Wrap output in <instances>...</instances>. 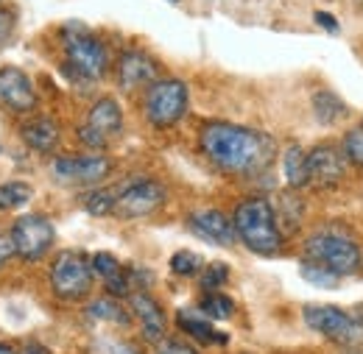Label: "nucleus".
Returning <instances> with one entry per match:
<instances>
[{"label": "nucleus", "instance_id": "f257e3e1", "mask_svg": "<svg viewBox=\"0 0 363 354\" xmlns=\"http://www.w3.org/2000/svg\"><path fill=\"white\" fill-rule=\"evenodd\" d=\"M199 145L218 171L235 173V176L260 173L277 156V145L269 134L238 126V123H224V120L207 123L199 134Z\"/></svg>", "mask_w": 363, "mask_h": 354}, {"label": "nucleus", "instance_id": "f03ea898", "mask_svg": "<svg viewBox=\"0 0 363 354\" xmlns=\"http://www.w3.org/2000/svg\"><path fill=\"white\" fill-rule=\"evenodd\" d=\"M235 232H238V240L255 251V254H263V257H274L279 254L282 249V232H279V223H277V212L266 198H246L238 204L235 215Z\"/></svg>", "mask_w": 363, "mask_h": 354}, {"label": "nucleus", "instance_id": "7ed1b4c3", "mask_svg": "<svg viewBox=\"0 0 363 354\" xmlns=\"http://www.w3.org/2000/svg\"><path fill=\"white\" fill-rule=\"evenodd\" d=\"M62 40H65V56H67L70 73H76L84 81L104 79L109 67V53H106V45L90 28H84L82 23H67L62 28Z\"/></svg>", "mask_w": 363, "mask_h": 354}, {"label": "nucleus", "instance_id": "20e7f679", "mask_svg": "<svg viewBox=\"0 0 363 354\" xmlns=\"http://www.w3.org/2000/svg\"><path fill=\"white\" fill-rule=\"evenodd\" d=\"M190 106V89L179 79H160L151 87H145V118L157 129H171L187 115Z\"/></svg>", "mask_w": 363, "mask_h": 354}, {"label": "nucleus", "instance_id": "39448f33", "mask_svg": "<svg viewBox=\"0 0 363 354\" xmlns=\"http://www.w3.org/2000/svg\"><path fill=\"white\" fill-rule=\"evenodd\" d=\"M92 263L82 251H62L50 266V287L65 302H79L92 290Z\"/></svg>", "mask_w": 363, "mask_h": 354}, {"label": "nucleus", "instance_id": "423d86ee", "mask_svg": "<svg viewBox=\"0 0 363 354\" xmlns=\"http://www.w3.org/2000/svg\"><path fill=\"white\" fill-rule=\"evenodd\" d=\"M305 254H308V260L327 266L330 270H335L338 276H350V273H355L361 268V249H358V243L344 237V234L318 232L313 237H308Z\"/></svg>", "mask_w": 363, "mask_h": 354}, {"label": "nucleus", "instance_id": "0eeeda50", "mask_svg": "<svg viewBox=\"0 0 363 354\" xmlns=\"http://www.w3.org/2000/svg\"><path fill=\"white\" fill-rule=\"evenodd\" d=\"M9 237H11V246H14V257H20L23 263H37L53 249L56 226L50 218L40 215V212H28V215H23V218L11 223Z\"/></svg>", "mask_w": 363, "mask_h": 354}, {"label": "nucleus", "instance_id": "6e6552de", "mask_svg": "<svg viewBox=\"0 0 363 354\" xmlns=\"http://www.w3.org/2000/svg\"><path fill=\"white\" fill-rule=\"evenodd\" d=\"M302 315H305V324L313 332L330 338V341H335V343H355V341L363 338V321L352 318L350 312H344L341 307H333V304H308L302 310Z\"/></svg>", "mask_w": 363, "mask_h": 354}, {"label": "nucleus", "instance_id": "1a4fd4ad", "mask_svg": "<svg viewBox=\"0 0 363 354\" xmlns=\"http://www.w3.org/2000/svg\"><path fill=\"white\" fill-rule=\"evenodd\" d=\"M50 173L59 184L70 187H87L98 184L112 173V159L104 154H79V156H56L50 165Z\"/></svg>", "mask_w": 363, "mask_h": 354}, {"label": "nucleus", "instance_id": "9d476101", "mask_svg": "<svg viewBox=\"0 0 363 354\" xmlns=\"http://www.w3.org/2000/svg\"><path fill=\"white\" fill-rule=\"evenodd\" d=\"M165 198H168V193H165V187L160 181L140 178V181L129 184L115 198V215L118 218H126V221H132V218H148V215H154L165 204Z\"/></svg>", "mask_w": 363, "mask_h": 354}, {"label": "nucleus", "instance_id": "9b49d317", "mask_svg": "<svg viewBox=\"0 0 363 354\" xmlns=\"http://www.w3.org/2000/svg\"><path fill=\"white\" fill-rule=\"evenodd\" d=\"M347 173L344 151L333 145H316L308 151V178L316 187H335Z\"/></svg>", "mask_w": 363, "mask_h": 354}, {"label": "nucleus", "instance_id": "f8f14e48", "mask_svg": "<svg viewBox=\"0 0 363 354\" xmlns=\"http://www.w3.org/2000/svg\"><path fill=\"white\" fill-rule=\"evenodd\" d=\"M157 62L143 53V50H126L121 53L118 59V67H115V76H118V87L126 89V92H135L140 87H151L157 81Z\"/></svg>", "mask_w": 363, "mask_h": 354}, {"label": "nucleus", "instance_id": "ddd939ff", "mask_svg": "<svg viewBox=\"0 0 363 354\" xmlns=\"http://www.w3.org/2000/svg\"><path fill=\"white\" fill-rule=\"evenodd\" d=\"M0 103L17 115H26L37 106V92L31 79L17 67H0Z\"/></svg>", "mask_w": 363, "mask_h": 354}, {"label": "nucleus", "instance_id": "4468645a", "mask_svg": "<svg viewBox=\"0 0 363 354\" xmlns=\"http://www.w3.org/2000/svg\"><path fill=\"white\" fill-rule=\"evenodd\" d=\"M190 229L201 237V240H207V243H218V246H235V240H238V232H235V223L232 218H227L221 210H199V212H193L190 218Z\"/></svg>", "mask_w": 363, "mask_h": 354}, {"label": "nucleus", "instance_id": "2eb2a0df", "mask_svg": "<svg viewBox=\"0 0 363 354\" xmlns=\"http://www.w3.org/2000/svg\"><path fill=\"white\" fill-rule=\"evenodd\" d=\"M129 307L140 321V329H143V338L151 341V343H160L165 338V312L160 307L157 299H151L145 290H135L129 293Z\"/></svg>", "mask_w": 363, "mask_h": 354}, {"label": "nucleus", "instance_id": "dca6fc26", "mask_svg": "<svg viewBox=\"0 0 363 354\" xmlns=\"http://www.w3.org/2000/svg\"><path fill=\"white\" fill-rule=\"evenodd\" d=\"M84 126H90L92 132H98L101 137L112 139L115 134L123 129V109L118 106L115 98H101V101H95L90 106Z\"/></svg>", "mask_w": 363, "mask_h": 354}, {"label": "nucleus", "instance_id": "f3484780", "mask_svg": "<svg viewBox=\"0 0 363 354\" xmlns=\"http://www.w3.org/2000/svg\"><path fill=\"white\" fill-rule=\"evenodd\" d=\"M20 137H23V142H26L31 151H37V154H50V151L59 145L62 132H59L56 120H50V118H34V120H26V123H23Z\"/></svg>", "mask_w": 363, "mask_h": 354}, {"label": "nucleus", "instance_id": "a211bd4d", "mask_svg": "<svg viewBox=\"0 0 363 354\" xmlns=\"http://www.w3.org/2000/svg\"><path fill=\"white\" fill-rule=\"evenodd\" d=\"M282 173H285V181L291 190H302L311 184L308 178V151L296 142H291L282 154Z\"/></svg>", "mask_w": 363, "mask_h": 354}, {"label": "nucleus", "instance_id": "6ab92c4d", "mask_svg": "<svg viewBox=\"0 0 363 354\" xmlns=\"http://www.w3.org/2000/svg\"><path fill=\"white\" fill-rule=\"evenodd\" d=\"M177 324H179L182 332H187L190 338L201 341V343H227L229 335L224 332H216V326L210 324V318H199V315H190V312H179L177 315Z\"/></svg>", "mask_w": 363, "mask_h": 354}, {"label": "nucleus", "instance_id": "aec40b11", "mask_svg": "<svg viewBox=\"0 0 363 354\" xmlns=\"http://www.w3.org/2000/svg\"><path fill=\"white\" fill-rule=\"evenodd\" d=\"M313 112H316V120L324 123V126H333V123H338V120H344L350 115L347 103L330 89H318L313 95Z\"/></svg>", "mask_w": 363, "mask_h": 354}, {"label": "nucleus", "instance_id": "412c9836", "mask_svg": "<svg viewBox=\"0 0 363 354\" xmlns=\"http://www.w3.org/2000/svg\"><path fill=\"white\" fill-rule=\"evenodd\" d=\"M87 315L95 318V321H109V324H121V326L129 324V312L118 304L115 296H109V299H106V296H104V299H95L90 307H87Z\"/></svg>", "mask_w": 363, "mask_h": 354}, {"label": "nucleus", "instance_id": "4be33fe9", "mask_svg": "<svg viewBox=\"0 0 363 354\" xmlns=\"http://www.w3.org/2000/svg\"><path fill=\"white\" fill-rule=\"evenodd\" d=\"M31 195H34L31 184H26V181H6V184H0V210L3 212L20 210L23 204L31 201Z\"/></svg>", "mask_w": 363, "mask_h": 354}, {"label": "nucleus", "instance_id": "5701e85b", "mask_svg": "<svg viewBox=\"0 0 363 354\" xmlns=\"http://www.w3.org/2000/svg\"><path fill=\"white\" fill-rule=\"evenodd\" d=\"M201 312L210 318V321H227L235 315V302L224 296V293H218V290H210L204 299H201Z\"/></svg>", "mask_w": 363, "mask_h": 354}, {"label": "nucleus", "instance_id": "b1692460", "mask_svg": "<svg viewBox=\"0 0 363 354\" xmlns=\"http://www.w3.org/2000/svg\"><path fill=\"white\" fill-rule=\"evenodd\" d=\"M299 273H302L305 282H311V285H316V287H338V282H341V276H338L335 270H330V268L321 266V263H313V260L302 263V266H299Z\"/></svg>", "mask_w": 363, "mask_h": 354}, {"label": "nucleus", "instance_id": "393cba45", "mask_svg": "<svg viewBox=\"0 0 363 354\" xmlns=\"http://www.w3.org/2000/svg\"><path fill=\"white\" fill-rule=\"evenodd\" d=\"M115 193H109V190H98V193H92L87 195V201H84V210L95 215V218H104V215H112L115 212Z\"/></svg>", "mask_w": 363, "mask_h": 354}, {"label": "nucleus", "instance_id": "a878e982", "mask_svg": "<svg viewBox=\"0 0 363 354\" xmlns=\"http://www.w3.org/2000/svg\"><path fill=\"white\" fill-rule=\"evenodd\" d=\"M171 270L177 276H196V273H201V257L193 251H177L171 257Z\"/></svg>", "mask_w": 363, "mask_h": 354}, {"label": "nucleus", "instance_id": "bb28decb", "mask_svg": "<svg viewBox=\"0 0 363 354\" xmlns=\"http://www.w3.org/2000/svg\"><path fill=\"white\" fill-rule=\"evenodd\" d=\"M344 156L352 165L363 168V126H355L344 134Z\"/></svg>", "mask_w": 363, "mask_h": 354}, {"label": "nucleus", "instance_id": "cd10ccee", "mask_svg": "<svg viewBox=\"0 0 363 354\" xmlns=\"http://www.w3.org/2000/svg\"><path fill=\"white\" fill-rule=\"evenodd\" d=\"M90 263H92V270H95L104 282H109V279H115V276L123 273V268H121V263H118V257H112V254H106V251L95 254Z\"/></svg>", "mask_w": 363, "mask_h": 354}, {"label": "nucleus", "instance_id": "c85d7f7f", "mask_svg": "<svg viewBox=\"0 0 363 354\" xmlns=\"http://www.w3.org/2000/svg\"><path fill=\"white\" fill-rule=\"evenodd\" d=\"M229 282V266L227 263H213L207 270H201V287L204 290H218Z\"/></svg>", "mask_w": 363, "mask_h": 354}, {"label": "nucleus", "instance_id": "c756f323", "mask_svg": "<svg viewBox=\"0 0 363 354\" xmlns=\"http://www.w3.org/2000/svg\"><path fill=\"white\" fill-rule=\"evenodd\" d=\"M79 139H82V145H87V148H92V151H101V148H106V137H101L98 132H92L90 126H82L79 129Z\"/></svg>", "mask_w": 363, "mask_h": 354}, {"label": "nucleus", "instance_id": "7c9ffc66", "mask_svg": "<svg viewBox=\"0 0 363 354\" xmlns=\"http://www.w3.org/2000/svg\"><path fill=\"white\" fill-rule=\"evenodd\" d=\"M95 354H137L129 343H115V341H104L95 346Z\"/></svg>", "mask_w": 363, "mask_h": 354}, {"label": "nucleus", "instance_id": "2f4dec72", "mask_svg": "<svg viewBox=\"0 0 363 354\" xmlns=\"http://www.w3.org/2000/svg\"><path fill=\"white\" fill-rule=\"evenodd\" d=\"M313 20H316L324 31H330V34H338V31H341L338 20H335L333 14H327V11H316V14H313Z\"/></svg>", "mask_w": 363, "mask_h": 354}, {"label": "nucleus", "instance_id": "473e14b6", "mask_svg": "<svg viewBox=\"0 0 363 354\" xmlns=\"http://www.w3.org/2000/svg\"><path fill=\"white\" fill-rule=\"evenodd\" d=\"M11 257H14V246H11V237L0 232V268L6 266Z\"/></svg>", "mask_w": 363, "mask_h": 354}, {"label": "nucleus", "instance_id": "72a5a7b5", "mask_svg": "<svg viewBox=\"0 0 363 354\" xmlns=\"http://www.w3.org/2000/svg\"><path fill=\"white\" fill-rule=\"evenodd\" d=\"M11 28H14V17H11L6 8H0V42H3V40H9Z\"/></svg>", "mask_w": 363, "mask_h": 354}, {"label": "nucleus", "instance_id": "f704fd0d", "mask_svg": "<svg viewBox=\"0 0 363 354\" xmlns=\"http://www.w3.org/2000/svg\"><path fill=\"white\" fill-rule=\"evenodd\" d=\"M162 354H196V349H190L187 343H179V341H165Z\"/></svg>", "mask_w": 363, "mask_h": 354}, {"label": "nucleus", "instance_id": "c9c22d12", "mask_svg": "<svg viewBox=\"0 0 363 354\" xmlns=\"http://www.w3.org/2000/svg\"><path fill=\"white\" fill-rule=\"evenodd\" d=\"M23 354H50L45 349V346H40V343H28L26 349H23Z\"/></svg>", "mask_w": 363, "mask_h": 354}, {"label": "nucleus", "instance_id": "e433bc0d", "mask_svg": "<svg viewBox=\"0 0 363 354\" xmlns=\"http://www.w3.org/2000/svg\"><path fill=\"white\" fill-rule=\"evenodd\" d=\"M0 354H17V352H14L9 343H0Z\"/></svg>", "mask_w": 363, "mask_h": 354}, {"label": "nucleus", "instance_id": "4c0bfd02", "mask_svg": "<svg viewBox=\"0 0 363 354\" xmlns=\"http://www.w3.org/2000/svg\"><path fill=\"white\" fill-rule=\"evenodd\" d=\"M171 3H179V0H171Z\"/></svg>", "mask_w": 363, "mask_h": 354}]
</instances>
